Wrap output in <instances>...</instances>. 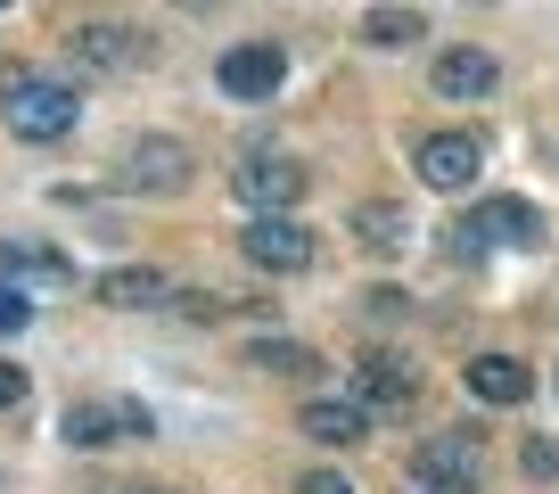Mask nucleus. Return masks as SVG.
<instances>
[{"mask_svg": "<svg viewBox=\"0 0 559 494\" xmlns=\"http://www.w3.org/2000/svg\"><path fill=\"white\" fill-rule=\"evenodd\" d=\"M74 116H83L74 83H58V74H34V67H0V124H9L17 141H67Z\"/></svg>", "mask_w": 559, "mask_h": 494, "instance_id": "obj_1", "label": "nucleus"}, {"mask_svg": "<svg viewBox=\"0 0 559 494\" xmlns=\"http://www.w3.org/2000/svg\"><path fill=\"white\" fill-rule=\"evenodd\" d=\"M486 247H543V214L526 198H486L453 223V264H486Z\"/></svg>", "mask_w": 559, "mask_h": 494, "instance_id": "obj_2", "label": "nucleus"}, {"mask_svg": "<svg viewBox=\"0 0 559 494\" xmlns=\"http://www.w3.org/2000/svg\"><path fill=\"white\" fill-rule=\"evenodd\" d=\"M412 478L428 494H469L477 478H486V454H477L469 428H444V437H419L412 445Z\"/></svg>", "mask_w": 559, "mask_h": 494, "instance_id": "obj_3", "label": "nucleus"}, {"mask_svg": "<svg viewBox=\"0 0 559 494\" xmlns=\"http://www.w3.org/2000/svg\"><path fill=\"white\" fill-rule=\"evenodd\" d=\"M239 247H247L255 272H313V256H321V239L297 223V214H255V223L239 231Z\"/></svg>", "mask_w": 559, "mask_h": 494, "instance_id": "obj_4", "label": "nucleus"}, {"mask_svg": "<svg viewBox=\"0 0 559 494\" xmlns=\"http://www.w3.org/2000/svg\"><path fill=\"white\" fill-rule=\"evenodd\" d=\"M230 190H239L255 214H288V207L305 198V165L263 157V149H255V157H239V165H230Z\"/></svg>", "mask_w": 559, "mask_h": 494, "instance_id": "obj_5", "label": "nucleus"}, {"mask_svg": "<svg viewBox=\"0 0 559 494\" xmlns=\"http://www.w3.org/2000/svg\"><path fill=\"white\" fill-rule=\"evenodd\" d=\"M123 190H157V198L190 190V149L165 141V132H140V141L123 149Z\"/></svg>", "mask_w": 559, "mask_h": 494, "instance_id": "obj_6", "label": "nucleus"}, {"mask_svg": "<svg viewBox=\"0 0 559 494\" xmlns=\"http://www.w3.org/2000/svg\"><path fill=\"white\" fill-rule=\"evenodd\" d=\"M477 174H486V141L477 132H428L419 141V181L428 190H469Z\"/></svg>", "mask_w": 559, "mask_h": 494, "instance_id": "obj_7", "label": "nucleus"}, {"mask_svg": "<svg viewBox=\"0 0 559 494\" xmlns=\"http://www.w3.org/2000/svg\"><path fill=\"white\" fill-rule=\"evenodd\" d=\"M223 91L230 99H272L280 83H288V58H280V42H239V50H223Z\"/></svg>", "mask_w": 559, "mask_h": 494, "instance_id": "obj_8", "label": "nucleus"}, {"mask_svg": "<svg viewBox=\"0 0 559 494\" xmlns=\"http://www.w3.org/2000/svg\"><path fill=\"white\" fill-rule=\"evenodd\" d=\"M354 404L362 412H403L412 404V363H395V354L370 346L362 363H354Z\"/></svg>", "mask_w": 559, "mask_h": 494, "instance_id": "obj_9", "label": "nucleus"}, {"mask_svg": "<svg viewBox=\"0 0 559 494\" xmlns=\"http://www.w3.org/2000/svg\"><path fill=\"white\" fill-rule=\"evenodd\" d=\"M428 83H437V99H486V91L502 83V67H493L486 50H469V42H461V50H444L437 67H428Z\"/></svg>", "mask_w": 559, "mask_h": 494, "instance_id": "obj_10", "label": "nucleus"}, {"mask_svg": "<svg viewBox=\"0 0 559 494\" xmlns=\"http://www.w3.org/2000/svg\"><path fill=\"white\" fill-rule=\"evenodd\" d=\"M67 50L83 58V67H107V74H116V67H140V58H148L132 25H107V17H99V25H74V34H67Z\"/></svg>", "mask_w": 559, "mask_h": 494, "instance_id": "obj_11", "label": "nucleus"}, {"mask_svg": "<svg viewBox=\"0 0 559 494\" xmlns=\"http://www.w3.org/2000/svg\"><path fill=\"white\" fill-rule=\"evenodd\" d=\"M461 379H469L477 404H526V388H535V370H526L519 354H477Z\"/></svg>", "mask_w": 559, "mask_h": 494, "instance_id": "obj_12", "label": "nucleus"}, {"mask_svg": "<svg viewBox=\"0 0 559 494\" xmlns=\"http://www.w3.org/2000/svg\"><path fill=\"white\" fill-rule=\"evenodd\" d=\"M297 428H305L313 445H362V437H370V412L346 404V396H313V404L297 412Z\"/></svg>", "mask_w": 559, "mask_h": 494, "instance_id": "obj_13", "label": "nucleus"}, {"mask_svg": "<svg viewBox=\"0 0 559 494\" xmlns=\"http://www.w3.org/2000/svg\"><path fill=\"white\" fill-rule=\"evenodd\" d=\"M157 297H165V272H148V264L99 272V305H116V314H140V305H157Z\"/></svg>", "mask_w": 559, "mask_h": 494, "instance_id": "obj_14", "label": "nucleus"}, {"mask_svg": "<svg viewBox=\"0 0 559 494\" xmlns=\"http://www.w3.org/2000/svg\"><path fill=\"white\" fill-rule=\"evenodd\" d=\"M247 363H255V370H272V379H313V370H321V354L305 346V338H255V346H247Z\"/></svg>", "mask_w": 559, "mask_h": 494, "instance_id": "obj_15", "label": "nucleus"}, {"mask_svg": "<svg viewBox=\"0 0 559 494\" xmlns=\"http://www.w3.org/2000/svg\"><path fill=\"white\" fill-rule=\"evenodd\" d=\"M419 34H428V17H419V9H370V17H362V42H370V50H412Z\"/></svg>", "mask_w": 559, "mask_h": 494, "instance_id": "obj_16", "label": "nucleus"}, {"mask_svg": "<svg viewBox=\"0 0 559 494\" xmlns=\"http://www.w3.org/2000/svg\"><path fill=\"white\" fill-rule=\"evenodd\" d=\"M403 231H412V223H403V207H386V198H370V207L354 214V239H362L370 256H395V247H403Z\"/></svg>", "mask_w": 559, "mask_h": 494, "instance_id": "obj_17", "label": "nucleus"}, {"mask_svg": "<svg viewBox=\"0 0 559 494\" xmlns=\"http://www.w3.org/2000/svg\"><path fill=\"white\" fill-rule=\"evenodd\" d=\"M67 256H50V247H0V281L17 289V281H67Z\"/></svg>", "mask_w": 559, "mask_h": 494, "instance_id": "obj_18", "label": "nucleus"}, {"mask_svg": "<svg viewBox=\"0 0 559 494\" xmlns=\"http://www.w3.org/2000/svg\"><path fill=\"white\" fill-rule=\"evenodd\" d=\"M58 437H67V445H83V454H91V445H107V437H123V428H116V404H67Z\"/></svg>", "mask_w": 559, "mask_h": 494, "instance_id": "obj_19", "label": "nucleus"}, {"mask_svg": "<svg viewBox=\"0 0 559 494\" xmlns=\"http://www.w3.org/2000/svg\"><path fill=\"white\" fill-rule=\"evenodd\" d=\"M519 470H526V478H543V486H551V478H559V437H526Z\"/></svg>", "mask_w": 559, "mask_h": 494, "instance_id": "obj_20", "label": "nucleus"}, {"mask_svg": "<svg viewBox=\"0 0 559 494\" xmlns=\"http://www.w3.org/2000/svg\"><path fill=\"white\" fill-rule=\"evenodd\" d=\"M25 321H34V297H17V289L0 281V330H25Z\"/></svg>", "mask_w": 559, "mask_h": 494, "instance_id": "obj_21", "label": "nucleus"}, {"mask_svg": "<svg viewBox=\"0 0 559 494\" xmlns=\"http://www.w3.org/2000/svg\"><path fill=\"white\" fill-rule=\"evenodd\" d=\"M17 404H25V370L0 363V412H17Z\"/></svg>", "mask_w": 559, "mask_h": 494, "instance_id": "obj_22", "label": "nucleus"}, {"mask_svg": "<svg viewBox=\"0 0 559 494\" xmlns=\"http://www.w3.org/2000/svg\"><path fill=\"white\" fill-rule=\"evenodd\" d=\"M297 494H354V486H346L337 470H305V478H297Z\"/></svg>", "mask_w": 559, "mask_h": 494, "instance_id": "obj_23", "label": "nucleus"}, {"mask_svg": "<svg viewBox=\"0 0 559 494\" xmlns=\"http://www.w3.org/2000/svg\"><path fill=\"white\" fill-rule=\"evenodd\" d=\"M157 494H181V486H157Z\"/></svg>", "mask_w": 559, "mask_h": 494, "instance_id": "obj_24", "label": "nucleus"}, {"mask_svg": "<svg viewBox=\"0 0 559 494\" xmlns=\"http://www.w3.org/2000/svg\"><path fill=\"white\" fill-rule=\"evenodd\" d=\"M0 9H9V0H0Z\"/></svg>", "mask_w": 559, "mask_h": 494, "instance_id": "obj_25", "label": "nucleus"}]
</instances>
